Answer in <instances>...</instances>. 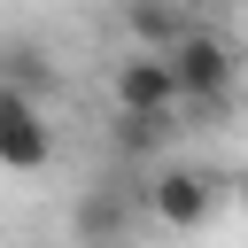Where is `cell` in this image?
<instances>
[{"instance_id":"cell-7","label":"cell","mask_w":248,"mask_h":248,"mask_svg":"<svg viewBox=\"0 0 248 248\" xmlns=\"http://www.w3.org/2000/svg\"><path fill=\"white\" fill-rule=\"evenodd\" d=\"M0 85H16V93H31V101H46V93L62 85V70L46 62V46H39V39H0Z\"/></svg>"},{"instance_id":"cell-2","label":"cell","mask_w":248,"mask_h":248,"mask_svg":"<svg viewBox=\"0 0 248 248\" xmlns=\"http://www.w3.org/2000/svg\"><path fill=\"white\" fill-rule=\"evenodd\" d=\"M225 194H232V178H217L209 163H163V170H147V217L163 232H202Z\"/></svg>"},{"instance_id":"cell-3","label":"cell","mask_w":248,"mask_h":248,"mask_svg":"<svg viewBox=\"0 0 248 248\" xmlns=\"http://www.w3.org/2000/svg\"><path fill=\"white\" fill-rule=\"evenodd\" d=\"M140 217H147V178H140V186H132V178H93V186L70 202L78 248H124Z\"/></svg>"},{"instance_id":"cell-8","label":"cell","mask_w":248,"mask_h":248,"mask_svg":"<svg viewBox=\"0 0 248 248\" xmlns=\"http://www.w3.org/2000/svg\"><path fill=\"white\" fill-rule=\"evenodd\" d=\"M170 132H178V116H124V108H116L108 147H116V163H140V155H163Z\"/></svg>"},{"instance_id":"cell-4","label":"cell","mask_w":248,"mask_h":248,"mask_svg":"<svg viewBox=\"0 0 248 248\" xmlns=\"http://www.w3.org/2000/svg\"><path fill=\"white\" fill-rule=\"evenodd\" d=\"M108 101H116L124 116H178V78H170L163 54L124 46V62L108 70Z\"/></svg>"},{"instance_id":"cell-1","label":"cell","mask_w":248,"mask_h":248,"mask_svg":"<svg viewBox=\"0 0 248 248\" xmlns=\"http://www.w3.org/2000/svg\"><path fill=\"white\" fill-rule=\"evenodd\" d=\"M163 62H170V78H178V108H186V116L225 108L232 85H240V46H232L225 31H209V23H194L178 46H163Z\"/></svg>"},{"instance_id":"cell-5","label":"cell","mask_w":248,"mask_h":248,"mask_svg":"<svg viewBox=\"0 0 248 248\" xmlns=\"http://www.w3.org/2000/svg\"><path fill=\"white\" fill-rule=\"evenodd\" d=\"M54 163V124H46V101L0 85V170H46Z\"/></svg>"},{"instance_id":"cell-6","label":"cell","mask_w":248,"mask_h":248,"mask_svg":"<svg viewBox=\"0 0 248 248\" xmlns=\"http://www.w3.org/2000/svg\"><path fill=\"white\" fill-rule=\"evenodd\" d=\"M186 31H194L186 0H124V39H132V46L163 54V46H178Z\"/></svg>"},{"instance_id":"cell-9","label":"cell","mask_w":248,"mask_h":248,"mask_svg":"<svg viewBox=\"0 0 248 248\" xmlns=\"http://www.w3.org/2000/svg\"><path fill=\"white\" fill-rule=\"evenodd\" d=\"M232 202H240V217H248V163L232 170Z\"/></svg>"}]
</instances>
